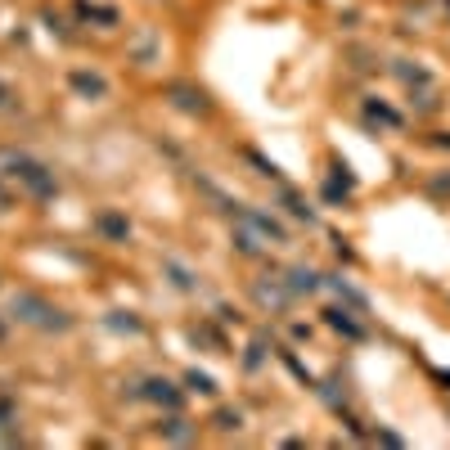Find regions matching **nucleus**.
I'll use <instances>...</instances> for the list:
<instances>
[{
  "label": "nucleus",
  "mask_w": 450,
  "mask_h": 450,
  "mask_svg": "<svg viewBox=\"0 0 450 450\" xmlns=\"http://www.w3.org/2000/svg\"><path fill=\"white\" fill-rule=\"evenodd\" d=\"M0 167H5L0 176L28 185L36 199H50V194H54V172L45 162H36V158H28V153H5V158H0Z\"/></svg>",
  "instance_id": "1"
},
{
  "label": "nucleus",
  "mask_w": 450,
  "mask_h": 450,
  "mask_svg": "<svg viewBox=\"0 0 450 450\" xmlns=\"http://www.w3.org/2000/svg\"><path fill=\"white\" fill-rule=\"evenodd\" d=\"M14 315H18V320H28V324H41V329H68L64 311H54L50 302H41V297H32V293L14 297Z\"/></svg>",
  "instance_id": "2"
},
{
  "label": "nucleus",
  "mask_w": 450,
  "mask_h": 450,
  "mask_svg": "<svg viewBox=\"0 0 450 450\" xmlns=\"http://www.w3.org/2000/svg\"><path fill=\"white\" fill-rule=\"evenodd\" d=\"M315 288H320V275L315 271H307V266L288 271V293H315Z\"/></svg>",
  "instance_id": "3"
},
{
  "label": "nucleus",
  "mask_w": 450,
  "mask_h": 450,
  "mask_svg": "<svg viewBox=\"0 0 450 450\" xmlns=\"http://www.w3.org/2000/svg\"><path fill=\"white\" fill-rule=\"evenodd\" d=\"M72 86H77L81 95H95V100H100V95L108 90V86H104V77H95V72H72Z\"/></svg>",
  "instance_id": "4"
},
{
  "label": "nucleus",
  "mask_w": 450,
  "mask_h": 450,
  "mask_svg": "<svg viewBox=\"0 0 450 450\" xmlns=\"http://www.w3.org/2000/svg\"><path fill=\"white\" fill-rule=\"evenodd\" d=\"M149 387H153V392H149L153 401H167V405H180V392H172V383H149Z\"/></svg>",
  "instance_id": "5"
},
{
  "label": "nucleus",
  "mask_w": 450,
  "mask_h": 450,
  "mask_svg": "<svg viewBox=\"0 0 450 450\" xmlns=\"http://www.w3.org/2000/svg\"><path fill=\"white\" fill-rule=\"evenodd\" d=\"M189 383H194V392H216V383L208 379V374H189Z\"/></svg>",
  "instance_id": "6"
},
{
  "label": "nucleus",
  "mask_w": 450,
  "mask_h": 450,
  "mask_svg": "<svg viewBox=\"0 0 450 450\" xmlns=\"http://www.w3.org/2000/svg\"><path fill=\"white\" fill-rule=\"evenodd\" d=\"M167 437H176V442H189V428H180V419H172V423H167Z\"/></svg>",
  "instance_id": "7"
},
{
  "label": "nucleus",
  "mask_w": 450,
  "mask_h": 450,
  "mask_svg": "<svg viewBox=\"0 0 450 450\" xmlns=\"http://www.w3.org/2000/svg\"><path fill=\"white\" fill-rule=\"evenodd\" d=\"M9 100H14V90H9V86H0V104H9Z\"/></svg>",
  "instance_id": "8"
},
{
  "label": "nucleus",
  "mask_w": 450,
  "mask_h": 450,
  "mask_svg": "<svg viewBox=\"0 0 450 450\" xmlns=\"http://www.w3.org/2000/svg\"><path fill=\"white\" fill-rule=\"evenodd\" d=\"M5 203H9V194H5V185H0V208H5Z\"/></svg>",
  "instance_id": "9"
}]
</instances>
